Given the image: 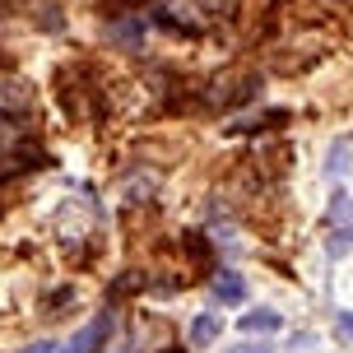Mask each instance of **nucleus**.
I'll return each mask as SVG.
<instances>
[{"label":"nucleus","instance_id":"f257e3e1","mask_svg":"<svg viewBox=\"0 0 353 353\" xmlns=\"http://www.w3.org/2000/svg\"><path fill=\"white\" fill-rule=\"evenodd\" d=\"M330 242H325V251L330 256H344V251L353 247V191H335L330 195Z\"/></svg>","mask_w":353,"mask_h":353},{"label":"nucleus","instance_id":"f03ea898","mask_svg":"<svg viewBox=\"0 0 353 353\" xmlns=\"http://www.w3.org/2000/svg\"><path fill=\"white\" fill-rule=\"evenodd\" d=\"M237 330H242V335H274V330H283V316L270 312V307H256V312H242Z\"/></svg>","mask_w":353,"mask_h":353},{"label":"nucleus","instance_id":"7ed1b4c3","mask_svg":"<svg viewBox=\"0 0 353 353\" xmlns=\"http://www.w3.org/2000/svg\"><path fill=\"white\" fill-rule=\"evenodd\" d=\"M219 335H223V316H219V312H200V316L191 321V344L195 349H214Z\"/></svg>","mask_w":353,"mask_h":353},{"label":"nucleus","instance_id":"20e7f679","mask_svg":"<svg viewBox=\"0 0 353 353\" xmlns=\"http://www.w3.org/2000/svg\"><path fill=\"white\" fill-rule=\"evenodd\" d=\"M214 298L223 302V307H242V302H247V283H242V274L219 270V279H214Z\"/></svg>","mask_w":353,"mask_h":353},{"label":"nucleus","instance_id":"39448f33","mask_svg":"<svg viewBox=\"0 0 353 353\" xmlns=\"http://www.w3.org/2000/svg\"><path fill=\"white\" fill-rule=\"evenodd\" d=\"M349 168H353V144L335 140V144H330V159H325V176H344Z\"/></svg>","mask_w":353,"mask_h":353},{"label":"nucleus","instance_id":"423d86ee","mask_svg":"<svg viewBox=\"0 0 353 353\" xmlns=\"http://www.w3.org/2000/svg\"><path fill=\"white\" fill-rule=\"evenodd\" d=\"M103 335H107V316H98L93 325H88V330H79V335L70 339V349H65V353H88V349H93V344H98Z\"/></svg>","mask_w":353,"mask_h":353},{"label":"nucleus","instance_id":"0eeeda50","mask_svg":"<svg viewBox=\"0 0 353 353\" xmlns=\"http://www.w3.org/2000/svg\"><path fill=\"white\" fill-rule=\"evenodd\" d=\"M140 33H144V23H121V28H112V37L125 42V47H130V42H140Z\"/></svg>","mask_w":353,"mask_h":353},{"label":"nucleus","instance_id":"6e6552de","mask_svg":"<svg viewBox=\"0 0 353 353\" xmlns=\"http://www.w3.org/2000/svg\"><path fill=\"white\" fill-rule=\"evenodd\" d=\"M223 353H274L270 344H232V349H223Z\"/></svg>","mask_w":353,"mask_h":353},{"label":"nucleus","instance_id":"1a4fd4ad","mask_svg":"<svg viewBox=\"0 0 353 353\" xmlns=\"http://www.w3.org/2000/svg\"><path fill=\"white\" fill-rule=\"evenodd\" d=\"M339 335L353 339V316H349V312H339Z\"/></svg>","mask_w":353,"mask_h":353},{"label":"nucleus","instance_id":"9d476101","mask_svg":"<svg viewBox=\"0 0 353 353\" xmlns=\"http://www.w3.org/2000/svg\"><path fill=\"white\" fill-rule=\"evenodd\" d=\"M23 353H56V344H33V349H23Z\"/></svg>","mask_w":353,"mask_h":353},{"label":"nucleus","instance_id":"9b49d317","mask_svg":"<svg viewBox=\"0 0 353 353\" xmlns=\"http://www.w3.org/2000/svg\"><path fill=\"white\" fill-rule=\"evenodd\" d=\"M163 353H181V349H163Z\"/></svg>","mask_w":353,"mask_h":353}]
</instances>
